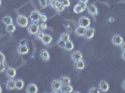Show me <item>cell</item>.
<instances>
[{"instance_id": "6da1fadb", "label": "cell", "mask_w": 125, "mask_h": 93, "mask_svg": "<svg viewBox=\"0 0 125 93\" xmlns=\"http://www.w3.org/2000/svg\"><path fill=\"white\" fill-rule=\"evenodd\" d=\"M16 21H17V24L20 27H22V28L27 27L29 25V20L25 15H19L17 17Z\"/></svg>"}, {"instance_id": "7a4b0ae2", "label": "cell", "mask_w": 125, "mask_h": 93, "mask_svg": "<svg viewBox=\"0 0 125 93\" xmlns=\"http://www.w3.org/2000/svg\"><path fill=\"white\" fill-rule=\"evenodd\" d=\"M28 28H27V30H28V33L32 35V36H36L38 31L40 30L39 29V26L37 24V22H32L30 25L27 26Z\"/></svg>"}, {"instance_id": "3957f363", "label": "cell", "mask_w": 125, "mask_h": 93, "mask_svg": "<svg viewBox=\"0 0 125 93\" xmlns=\"http://www.w3.org/2000/svg\"><path fill=\"white\" fill-rule=\"evenodd\" d=\"M87 9V4L86 3H82V2H78L77 5L74 7L73 10L75 13L77 14H79L81 12H83L85 9Z\"/></svg>"}, {"instance_id": "277c9868", "label": "cell", "mask_w": 125, "mask_h": 93, "mask_svg": "<svg viewBox=\"0 0 125 93\" xmlns=\"http://www.w3.org/2000/svg\"><path fill=\"white\" fill-rule=\"evenodd\" d=\"M78 25L85 27V28H88L91 25V20L89 19L88 17H86V16H82L78 20Z\"/></svg>"}, {"instance_id": "5b68a950", "label": "cell", "mask_w": 125, "mask_h": 93, "mask_svg": "<svg viewBox=\"0 0 125 93\" xmlns=\"http://www.w3.org/2000/svg\"><path fill=\"white\" fill-rule=\"evenodd\" d=\"M62 82L60 81V79H55L52 82V88L53 92H59L62 88Z\"/></svg>"}, {"instance_id": "8992f818", "label": "cell", "mask_w": 125, "mask_h": 93, "mask_svg": "<svg viewBox=\"0 0 125 93\" xmlns=\"http://www.w3.org/2000/svg\"><path fill=\"white\" fill-rule=\"evenodd\" d=\"M111 41H112V44L114 46H120L122 44V42H123V38H122V36H120V35H114V36H112Z\"/></svg>"}, {"instance_id": "52a82bcc", "label": "cell", "mask_w": 125, "mask_h": 93, "mask_svg": "<svg viewBox=\"0 0 125 93\" xmlns=\"http://www.w3.org/2000/svg\"><path fill=\"white\" fill-rule=\"evenodd\" d=\"M87 10L90 15L94 16V17L98 15V9L94 4H90L89 6H87Z\"/></svg>"}, {"instance_id": "ba28073f", "label": "cell", "mask_w": 125, "mask_h": 93, "mask_svg": "<svg viewBox=\"0 0 125 93\" xmlns=\"http://www.w3.org/2000/svg\"><path fill=\"white\" fill-rule=\"evenodd\" d=\"M71 58H72V61L74 62H78V61H80V60H82V58H83V54H82V52L79 51V50H76V51L72 52V54H71Z\"/></svg>"}, {"instance_id": "9c48e42d", "label": "cell", "mask_w": 125, "mask_h": 93, "mask_svg": "<svg viewBox=\"0 0 125 93\" xmlns=\"http://www.w3.org/2000/svg\"><path fill=\"white\" fill-rule=\"evenodd\" d=\"M94 34H95V29L93 27H88L86 29V33H85V38L90 40L94 36Z\"/></svg>"}, {"instance_id": "30bf717a", "label": "cell", "mask_w": 125, "mask_h": 93, "mask_svg": "<svg viewBox=\"0 0 125 93\" xmlns=\"http://www.w3.org/2000/svg\"><path fill=\"white\" fill-rule=\"evenodd\" d=\"M40 12L37 10H34L32 11L31 13H30V20L32 21V22H37L38 20H39V17H40Z\"/></svg>"}, {"instance_id": "8fae6325", "label": "cell", "mask_w": 125, "mask_h": 93, "mask_svg": "<svg viewBox=\"0 0 125 93\" xmlns=\"http://www.w3.org/2000/svg\"><path fill=\"white\" fill-rule=\"evenodd\" d=\"M99 88L102 92H107L109 89V84L105 80H102L99 83Z\"/></svg>"}, {"instance_id": "7c38bea8", "label": "cell", "mask_w": 125, "mask_h": 93, "mask_svg": "<svg viewBox=\"0 0 125 93\" xmlns=\"http://www.w3.org/2000/svg\"><path fill=\"white\" fill-rule=\"evenodd\" d=\"M38 91V88L36 84L30 83L27 87H26V92L27 93H37Z\"/></svg>"}, {"instance_id": "4fadbf2b", "label": "cell", "mask_w": 125, "mask_h": 93, "mask_svg": "<svg viewBox=\"0 0 125 93\" xmlns=\"http://www.w3.org/2000/svg\"><path fill=\"white\" fill-rule=\"evenodd\" d=\"M6 74L9 78H14L17 74V72H16V69L13 67H8L7 70H6Z\"/></svg>"}, {"instance_id": "5bb4252c", "label": "cell", "mask_w": 125, "mask_h": 93, "mask_svg": "<svg viewBox=\"0 0 125 93\" xmlns=\"http://www.w3.org/2000/svg\"><path fill=\"white\" fill-rule=\"evenodd\" d=\"M86 29L85 27H82V26L78 25L76 29H75V34L78 36H85V33H86Z\"/></svg>"}, {"instance_id": "9a60e30c", "label": "cell", "mask_w": 125, "mask_h": 93, "mask_svg": "<svg viewBox=\"0 0 125 93\" xmlns=\"http://www.w3.org/2000/svg\"><path fill=\"white\" fill-rule=\"evenodd\" d=\"M18 52L21 55H25L29 52V47L27 45H20L18 46Z\"/></svg>"}, {"instance_id": "2e32d148", "label": "cell", "mask_w": 125, "mask_h": 93, "mask_svg": "<svg viewBox=\"0 0 125 93\" xmlns=\"http://www.w3.org/2000/svg\"><path fill=\"white\" fill-rule=\"evenodd\" d=\"M52 41V36L51 35H48V34H45L44 36H43V38L41 39V42L43 43V45H45V46H48V45H50Z\"/></svg>"}, {"instance_id": "e0dca14e", "label": "cell", "mask_w": 125, "mask_h": 93, "mask_svg": "<svg viewBox=\"0 0 125 93\" xmlns=\"http://www.w3.org/2000/svg\"><path fill=\"white\" fill-rule=\"evenodd\" d=\"M6 88L9 90L15 89V80L13 78H10V80H8V82L6 83Z\"/></svg>"}, {"instance_id": "ac0fdd59", "label": "cell", "mask_w": 125, "mask_h": 93, "mask_svg": "<svg viewBox=\"0 0 125 93\" xmlns=\"http://www.w3.org/2000/svg\"><path fill=\"white\" fill-rule=\"evenodd\" d=\"M40 57L44 62H48L50 61V53L47 49H42L40 52Z\"/></svg>"}, {"instance_id": "d6986e66", "label": "cell", "mask_w": 125, "mask_h": 93, "mask_svg": "<svg viewBox=\"0 0 125 93\" xmlns=\"http://www.w3.org/2000/svg\"><path fill=\"white\" fill-rule=\"evenodd\" d=\"M85 66H86V64H85V62H84L83 60H80V61H78V62H75V68L77 70L81 71V70H83L84 68H85Z\"/></svg>"}, {"instance_id": "ffe728a7", "label": "cell", "mask_w": 125, "mask_h": 93, "mask_svg": "<svg viewBox=\"0 0 125 93\" xmlns=\"http://www.w3.org/2000/svg\"><path fill=\"white\" fill-rule=\"evenodd\" d=\"M74 47H75V45H74V43L70 39L67 40V41L65 42V46H64V49L66 50V51H71V50H73Z\"/></svg>"}, {"instance_id": "44dd1931", "label": "cell", "mask_w": 125, "mask_h": 93, "mask_svg": "<svg viewBox=\"0 0 125 93\" xmlns=\"http://www.w3.org/2000/svg\"><path fill=\"white\" fill-rule=\"evenodd\" d=\"M60 91H61V92H62V93L73 92V87H72L71 85H65V86H62Z\"/></svg>"}, {"instance_id": "7402d4cb", "label": "cell", "mask_w": 125, "mask_h": 93, "mask_svg": "<svg viewBox=\"0 0 125 93\" xmlns=\"http://www.w3.org/2000/svg\"><path fill=\"white\" fill-rule=\"evenodd\" d=\"M24 88V82L21 79H18L15 80V88L18 90H21L22 88Z\"/></svg>"}, {"instance_id": "603a6c76", "label": "cell", "mask_w": 125, "mask_h": 93, "mask_svg": "<svg viewBox=\"0 0 125 93\" xmlns=\"http://www.w3.org/2000/svg\"><path fill=\"white\" fill-rule=\"evenodd\" d=\"M60 81L62 82V86H65V85H70L71 83V79L69 76H66V75H63L62 77L60 78Z\"/></svg>"}, {"instance_id": "cb8c5ba5", "label": "cell", "mask_w": 125, "mask_h": 93, "mask_svg": "<svg viewBox=\"0 0 125 93\" xmlns=\"http://www.w3.org/2000/svg\"><path fill=\"white\" fill-rule=\"evenodd\" d=\"M16 30V25L14 23H10V24H9V25H7L6 27V31L8 32L9 34H12V33H14Z\"/></svg>"}, {"instance_id": "d4e9b609", "label": "cell", "mask_w": 125, "mask_h": 93, "mask_svg": "<svg viewBox=\"0 0 125 93\" xmlns=\"http://www.w3.org/2000/svg\"><path fill=\"white\" fill-rule=\"evenodd\" d=\"M3 23L5 24L6 26L9 25V24H10V23H13V20H12V17L10 16H5L4 18H3Z\"/></svg>"}, {"instance_id": "484cf974", "label": "cell", "mask_w": 125, "mask_h": 93, "mask_svg": "<svg viewBox=\"0 0 125 93\" xmlns=\"http://www.w3.org/2000/svg\"><path fill=\"white\" fill-rule=\"evenodd\" d=\"M69 39H70V34L69 33H63L60 36V40H62V41L66 42Z\"/></svg>"}, {"instance_id": "4316f807", "label": "cell", "mask_w": 125, "mask_h": 93, "mask_svg": "<svg viewBox=\"0 0 125 93\" xmlns=\"http://www.w3.org/2000/svg\"><path fill=\"white\" fill-rule=\"evenodd\" d=\"M64 9H65V7L64 6H62V3H58V5H57V7L55 8V9L58 11V12H62V11H63L64 10Z\"/></svg>"}, {"instance_id": "83f0119b", "label": "cell", "mask_w": 125, "mask_h": 93, "mask_svg": "<svg viewBox=\"0 0 125 93\" xmlns=\"http://www.w3.org/2000/svg\"><path fill=\"white\" fill-rule=\"evenodd\" d=\"M44 35H45L44 31H42V30H39V31H38V33H37V35H36V37H37L38 40H41L42 38H43V36H44Z\"/></svg>"}, {"instance_id": "f1b7e54d", "label": "cell", "mask_w": 125, "mask_h": 93, "mask_svg": "<svg viewBox=\"0 0 125 93\" xmlns=\"http://www.w3.org/2000/svg\"><path fill=\"white\" fill-rule=\"evenodd\" d=\"M49 3H50V6H51V7H52L53 9H55V8L57 7L59 2H58L57 0H50V1H49Z\"/></svg>"}, {"instance_id": "f546056e", "label": "cell", "mask_w": 125, "mask_h": 93, "mask_svg": "<svg viewBox=\"0 0 125 93\" xmlns=\"http://www.w3.org/2000/svg\"><path fill=\"white\" fill-rule=\"evenodd\" d=\"M38 26H39V29H40V30H42V31H45V30L48 28L46 22H39Z\"/></svg>"}, {"instance_id": "4dcf8cb0", "label": "cell", "mask_w": 125, "mask_h": 93, "mask_svg": "<svg viewBox=\"0 0 125 93\" xmlns=\"http://www.w3.org/2000/svg\"><path fill=\"white\" fill-rule=\"evenodd\" d=\"M46 21H47V16L44 15V14H41L40 17H39L38 21H39V22H46Z\"/></svg>"}, {"instance_id": "1f68e13d", "label": "cell", "mask_w": 125, "mask_h": 93, "mask_svg": "<svg viewBox=\"0 0 125 93\" xmlns=\"http://www.w3.org/2000/svg\"><path fill=\"white\" fill-rule=\"evenodd\" d=\"M101 90H100V88H94V87H93V88H91L90 90H89V92L90 93H99Z\"/></svg>"}, {"instance_id": "d6a6232c", "label": "cell", "mask_w": 125, "mask_h": 93, "mask_svg": "<svg viewBox=\"0 0 125 93\" xmlns=\"http://www.w3.org/2000/svg\"><path fill=\"white\" fill-rule=\"evenodd\" d=\"M39 3H40V6H41L42 9L46 8L48 5V0H39Z\"/></svg>"}, {"instance_id": "836d02e7", "label": "cell", "mask_w": 125, "mask_h": 93, "mask_svg": "<svg viewBox=\"0 0 125 93\" xmlns=\"http://www.w3.org/2000/svg\"><path fill=\"white\" fill-rule=\"evenodd\" d=\"M62 6H64L65 8H67V7L70 6V0H62Z\"/></svg>"}, {"instance_id": "e575fe53", "label": "cell", "mask_w": 125, "mask_h": 93, "mask_svg": "<svg viewBox=\"0 0 125 93\" xmlns=\"http://www.w3.org/2000/svg\"><path fill=\"white\" fill-rule=\"evenodd\" d=\"M58 46H59V47H61V48H64L65 42L62 41V40H59V42H58Z\"/></svg>"}, {"instance_id": "d590c367", "label": "cell", "mask_w": 125, "mask_h": 93, "mask_svg": "<svg viewBox=\"0 0 125 93\" xmlns=\"http://www.w3.org/2000/svg\"><path fill=\"white\" fill-rule=\"evenodd\" d=\"M6 70V65L4 62H0V73L4 72Z\"/></svg>"}, {"instance_id": "8d00e7d4", "label": "cell", "mask_w": 125, "mask_h": 93, "mask_svg": "<svg viewBox=\"0 0 125 93\" xmlns=\"http://www.w3.org/2000/svg\"><path fill=\"white\" fill-rule=\"evenodd\" d=\"M5 60H6V57L5 55H4V53L0 52V62H5Z\"/></svg>"}, {"instance_id": "74e56055", "label": "cell", "mask_w": 125, "mask_h": 93, "mask_svg": "<svg viewBox=\"0 0 125 93\" xmlns=\"http://www.w3.org/2000/svg\"><path fill=\"white\" fill-rule=\"evenodd\" d=\"M120 46V49H121L122 51H125V41L122 42V44H121Z\"/></svg>"}, {"instance_id": "f35d334b", "label": "cell", "mask_w": 125, "mask_h": 93, "mask_svg": "<svg viewBox=\"0 0 125 93\" xmlns=\"http://www.w3.org/2000/svg\"><path fill=\"white\" fill-rule=\"evenodd\" d=\"M26 43H27L26 39H22V40H21V42H20V45H27Z\"/></svg>"}, {"instance_id": "ab89813d", "label": "cell", "mask_w": 125, "mask_h": 93, "mask_svg": "<svg viewBox=\"0 0 125 93\" xmlns=\"http://www.w3.org/2000/svg\"><path fill=\"white\" fill-rule=\"evenodd\" d=\"M121 58H122L123 61H125V51H122V53H121Z\"/></svg>"}, {"instance_id": "60d3db41", "label": "cell", "mask_w": 125, "mask_h": 93, "mask_svg": "<svg viewBox=\"0 0 125 93\" xmlns=\"http://www.w3.org/2000/svg\"><path fill=\"white\" fill-rule=\"evenodd\" d=\"M108 21H109V22H113V21H114V18H113V17H110L109 19H108Z\"/></svg>"}, {"instance_id": "b9f144b4", "label": "cell", "mask_w": 125, "mask_h": 93, "mask_svg": "<svg viewBox=\"0 0 125 93\" xmlns=\"http://www.w3.org/2000/svg\"><path fill=\"white\" fill-rule=\"evenodd\" d=\"M79 2H82V3H86L87 4L89 2V0H79Z\"/></svg>"}, {"instance_id": "7bdbcfd3", "label": "cell", "mask_w": 125, "mask_h": 93, "mask_svg": "<svg viewBox=\"0 0 125 93\" xmlns=\"http://www.w3.org/2000/svg\"><path fill=\"white\" fill-rule=\"evenodd\" d=\"M122 88L125 90V80H123V82H122Z\"/></svg>"}, {"instance_id": "ee69618b", "label": "cell", "mask_w": 125, "mask_h": 93, "mask_svg": "<svg viewBox=\"0 0 125 93\" xmlns=\"http://www.w3.org/2000/svg\"><path fill=\"white\" fill-rule=\"evenodd\" d=\"M2 92V87H1V86H0V93Z\"/></svg>"}, {"instance_id": "f6af8a7d", "label": "cell", "mask_w": 125, "mask_h": 93, "mask_svg": "<svg viewBox=\"0 0 125 93\" xmlns=\"http://www.w3.org/2000/svg\"><path fill=\"white\" fill-rule=\"evenodd\" d=\"M57 1H58V2H60V3H62V0H57Z\"/></svg>"}, {"instance_id": "bcb514c9", "label": "cell", "mask_w": 125, "mask_h": 93, "mask_svg": "<svg viewBox=\"0 0 125 93\" xmlns=\"http://www.w3.org/2000/svg\"><path fill=\"white\" fill-rule=\"evenodd\" d=\"M1 4H2V0H0V6H1Z\"/></svg>"}]
</instances>
